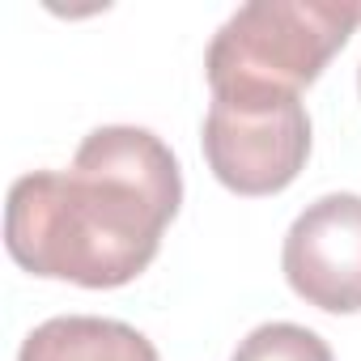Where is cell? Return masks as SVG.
I'll list each match as a JSON object with an SVG mask.
<instances>
[{"mask_svg": "<svg viewBox=\"0 0 361 361\" xmlns=\"http://www.w3.org/2000/svg\"><path fill=\"white\" fill-rule=\"evenodd\" d=\"M183 204V174L161 136L132 123L94 128L68 170H35L9 188L5 247L47 281L115 289L136 281Z\"/></svg>", "mask_w": 361, "mask_h": 361, "instance_id": "6da1fadb", "label": "cell"}, {"mask_svg": "<svg viewBox=\"0 0 361 361\" xmlns=\"http://www.w3.org/2000/svg\"><path fill=\"white\" fill-rule=\"evenodd\" d=\"M361 5L348 0H251L213 35L204 73L213 94H298L348 43Z\"/></svg>", "mask_w": 361, "mask_h": 361, "instance_id": "7a4b0ae2", "label": "cell"}, {"mask_svg": "<svg viewBox=\"0 0 361 361\" xmlns=\"http://www.w3.org/2000/svg\"><path fill=\"white\" fill-rule=\"evenodd\" d=\"M204 157L217 183L238 196L285 192L310 157V115L298 94H213Z\"/></svg>", "mask_w": 361, "mask_h": 361, "instance_id": "3957f363", "label": "cell"}, {"mask_svg": "<svg viewBox=\"0 0 361 361\" xmlns=\"http://www.w3.org/2000/svg\"><path fill=\"white\" fill-rule=\"evenodd\" d=\"M281 268L302 302L327 314L361 310V196L331 192L306 204L285 234Z\"/></svg>", "mask_w": 361, "mask_h": 361, "instance_id": "277c9868", "label": "cell"}, {"mask_svg": "<svg viewBox=\"0 0 361 361\" xmlns=\"http://www.w3.org/2000/svg\"><path fill=\"white\" fill-rule=\"evenodd\" d=\"M18 361H161L153 340L119 319L98 314H60L39 323Z\"/></svg>", "mask_w": 361, "mask_h": 361, "instance_id": "5b68a950", "label": "cell"}, {"mask_svg": "<svg viewBox=\"0 0 361 361\" xmlns=\"http://www.w3.org/2000/svg\"><path fill=\"white\" fill-rule=\"evenodd\" d=\"M230 361H331V348L302 323H264L234 348Z\"/></svg>", "mask_w": 361, "mask_h": 361, "instance_id": "8992f818", "label": "cell"}, {"mask_svg": "<svg viewBox=\"0 0 361 361\" xmlns=\"http://www.w3.org/2000/svg\"><path fill=\"white\" fill-rule=\"evenodd\" d=\"M357 90H361V68H357Z\"/></svg>", "mask_w": 361, "mask_h": 361, "instance_id": "52a82bcc", "label": "cell"}]
</instances>
